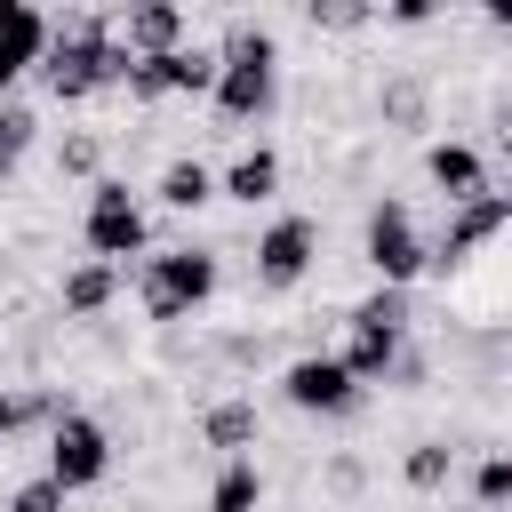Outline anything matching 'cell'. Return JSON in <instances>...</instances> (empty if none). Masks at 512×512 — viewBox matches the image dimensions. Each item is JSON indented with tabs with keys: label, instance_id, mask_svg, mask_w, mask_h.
<instances>
[{
	"label": "cell",
	"instance_id": "cell-9",
	"mask_svg": "<svg viewBox=\"0 0 512 512\" xmlns=\"http://www.w3.org/2000/svg\"><path fill=\"white\" fill-rule=\"evenodd\" d=\"M104 472H112V432H104L96 416L64 408V416L48 424V480H56L64 496H80V488H96Z\"/></svg>",
	"mask_w": 512,
	"mask_h": 512
},
{
	"label": "cell",
	"instance_id": "cell-12",
	"mask_svg": "<svg viewBox=\"0 0 512 512\" xmlns=\"http://www.w3.org/2000/svg\"><path fill=\"white\" fill-rule=\"evenodd\" d=\"M112 40H120V56L136 64V56H168V48H184L192 40V16L176 8V0H136V8H120L112 16Z\"/></svg>",
	"mask_w": 512,
	"mask_h": 512
},
{
	"label": "cell",
	"instance_id": "cell-21",
	"mask_svg": "<svg viewBox=\"0 0 512 512\" xmlns=\"http://www.w3.org/2000/svg\"><path fill=\"white\" fill-rule=\"evenodd\" d=\"M472 504H480V512H504V504H512V456H504V448H488V456L472 464Z\"/></svg>",
	"mask_w": 512,
	"mask_h": 512
},
{
	"label": "cell",
	"instance_id": "cell-15",
	"mask_svg": "<svg viewBox=\"0 0 512 512\" xmlns=\"http://www.w3.org/2000/svg\"><path fill=\"white\" fill-rule=\"evenodd\" d=\"M120 288H128V272H120V264H96V256H80V264H64V280H56V304H64L72 320H96V312H112V304H120Z\"/></svg>",
	"mask_w": 512,
	"mask_h": 512
},
{
	"label": "cell",
	"instance_id": "cell-14",
	"mask_svg": "<svg viewBox=\"0 0 512 512\" xmlns=\"http://www.w3.org/2000/svg\"><path fill=\"white\" fill-rule=\"evenodd\" d=\"M40 48H48V16H40L32 0H0V104H8V88L40 64Z\"/></svg>",
	"mask_w": 512,
	"mask_h": 512
},
{
	"label": "cell",
	"instance_id": "cell-7",
	"mask_svg": "<svg viewBox=\"0 0 512 512\" xmlns=\"http://www.w3.org/2000/svg\"><path fill=\"white\" fill-rule=\"evenodd\" d=\"M312 264H320V216L288 208V216H272V224L256 232V288H264V296L304 288V280H312Z\"/></svg>",
	"mask_w": 512,
	"mask_h": 512
},
{
	"label": "cell",
	"instance_id": "cell-24",
	"mask_svg": "<svg viewBox=\"0 0 512 512\" xmlns=\"http://www.w3.org/2000/svg\"><path fill=\"white\" fill-rule=\"evenodd\" d=\"M0 512H64V488H56L48 472H40V480H24V488H16V496H8Z\"/></svg>",
	"mask_w": 512,
	"mask_h": 512
},
{
	"label": "cell",
	"instance_id": "cell-10",
	"mask_svg": "<svg viewBox=\"0 0 512 512\" xmlns=\"http://www.w3.org/2000/svg\"><path fill=\"white\" fill-rule=\"evenodd\" d=\"M280 400H288L296 416H352L368 392L344 376V360H336V352H296V360L280 368Z\"/></svg>",
	"mask_w": 512,
	"mask_h": 512
},
{
	"label": "cell",
	"instance_id": "cell-1",
	"mask_svg": "<svg viewBox=\"0 0 512 512\" xmlns=\"http://www.w3.org/2000/svg\"><path fill=\"white\" fill-rule=\"evenodd\" d=\"M32 72H40V88H48L56 104H88V96L120 88L128 56H120V40H112V16L80 8V16L48 24V48H40V64H32Z\"/></svg>",
	"mask_w": 512,
	"mask_h": 512
},
{
	"label": "cell",
	"instance_id": "cell-5",
	"mask_svg": "<svg viewBox=\"0 0 512 512\" xmlns=\"http://www.w3.org/2000/svg\"><path fill=\"white\" fill-rule=\"evenodd\" d=\"M80 240H88V256H96V264H120V272H128V256H144V248H152L144 200H136L120 176H96V184H88V208H80Z\"/></svg>",
	"mask_w": 512,
	"mask_h": 512
},
{
	"label": "cell",
	"instance_id": "cell-19",
	"mask_svg": "<svg viewBox=\"0 0 512 512\" xmlns=\"http://www.w3.org/2000/svg\"><path fill=\"white\" fill-rule=\"evenodd\" d=\"M264 504V464L256 456H224L208 480V512H256Z\"/></svg>",
	"mask_w": 512,
	"mask_h": 512
},
{
	"label": "cell",
	"instance_id": "cell-17",
	"mask_svg": "<svg viewBox=\"0 0 512 512\" xmlns=\"http://www.w3.org/2000/svg\"><path fill=\"white\" fill-rule=\"evenodd\" d=\"M256 432H264V416H256V400H248V392H224V400H208V408H200V440H208L216 456H248V448H256Z\"/></svg>",
	"mask_w": 512,
	"mask_h": 512
},
{
	"label": "cell",
	"instance_id": "cell-13",
	"mask_svg": "<svg viewBox=\"0 0 512 512\" xmlns=\"http://www.w3.org/2000/svg\"><path fill=\"white\" fill-rule=\"evenodd\" d=\"M424 176H432V192L456 208V200H480V192H496L488 184V160H480V144H464V136H440V144H424Z\"/></svg>",
	"mask_w": 512,
	"mask_h": 512
},
{
	"label": "cell",
	"instance_id": "cell-20",
	"mask_svg": "<svg viewBox=\"0 0 512 512\" xmlns=\"http://www.w3.org/2000/svg\"><path fill=\"white\" fill-rule=\"evenodd\" d=\"M400 480H408L416 496H440V488L456 480V448H448V440H416V448L400 456Z\"/></svg>",
	"mask_w": 512,
	"mask_h": 512
},
{
	"label": "cell",
	"instance_id": "cell-6",
	"mask_svg": "<svg viewBox=\"0 0 512 512\" xmlns=\"http://www.w3.org/2000/svg\"><path fill=\"white\" fill-rule=\"evenodd\" d=\"M360 256H368L376 288H408V280L424 272V224H416V208L384 192V200L368 208V224H360Z\"/></svg>",
	"mask_w": 512,
	"mask_h": 512
},
{
	"label": "cell",
	"instance_id": "cell-23",
	"mask_svg": "<svg viewBox=\"0 0 512 512\" xmlns=\"http://www.w3.org/2000/svg\"><path fill=\"white\" fill-rule=\"evenodd\" d=\"M96 160H104L96 136H64V144H56V168H64V176H88V184H96Z\"/></svg>",
	"mask_w": 512,
	"mask_h": 512
},
{
	"label": "cell",
	"instance_id": "cell-22",
	"mask_svg": "<svg viewBox=\"0 0 512 512\" xmlns=\"http://www.w3.org/2000/svg\"><path fill=\"white\" fill-rule=\"evenodd\" d=\"M32 144H40V112H32V104H16V96H8V104H0V160H8V168H16V160H24V152H32Z\"/></svg>",
	"mask_w": 512,
	"mask_h": 512
},
{
	"label": "cell",
	"instance_id": "cell-3",
	"mask_svg": "<svg viewBox=\"0 0 512 512\" xmlns=\"http://www.w3.org/2000/svg\"><path fill=\"white\" fill-rule=\"evenodd\" d=\"M216 280H224L216 248H144V264H136V304H144V320L176 328V320L208 312Z\"/></svg>",
	"mask_w": 512,
	"mask_h": 512
},
{
	"label": "cell",
	"instance_id": "cell-16",
	"mask_svg": "<svg viewBox=\"0 0 512 512\" xmlns=\"http://www.w3.org/2000/svg\"><path fill=\"white\" fill-rule=\"evenodd\" d=\"M216 192L240 200V208H264V200L280 192V152H272V144H240V152L216 168Z\"/></svg>",
	"mask_w": 512,
	"mask_h": 512
},
{
	"label": "cell",
	"instance_id": "cell-25",
	"mask_svg": "<svg viewBox=\"0 0 512 512\" xmlns=\"http://www.w3.org/2000/svg\"><path fill=\"white\" fill-rule=\"evenodd\" d=\"M384 112L416 128V120H424V88H416V80H392V88H384Z\"/></svg>",
	"mask_w": 512,
	"mask_h": 512
},
{
	"label": "cell",
	"instance_id": "cell-8",
	"mask_svg": "<svg viewBox=\"0 0 512 512\" xmlns=\"http://www.w3.org/2000/svg\"><path fill=\"white\" fill-rule=\"evenodd\" d=\"M512 224V200L504 192H480V200H456L440 232H424V272H464L496 232Z\"/></svg>",
	"mask_w": 512,
	"mask_h": 512
},
{
	"label": "cell",
	"instance_id": "cell-27",
	"mask_svg": "<svg viewBox=\"0 0 512 512\" xmlns=\"http://www.w3.org/2000/svg\"><path fill=\"white\" fill-rule=\"evenodd\" d=\"M8 176H16V168H8V160H0V184H8Z\"/></svg>",
	"mask_w": 512,
	"mask_h": 512
},
{
	"label": "cell",
	"instance_id": "cell-2",
	"mask_svg": "<svg viewBox=\"0 0 512 512\" xmlns=\"http://www.w3.org/2000/svg\"><path fill=\"white\" fill-rule=\"evenodd\" d=\"M208 104H216V120H232V128H264V120H272V104H280V40H272V24H248V16H240V24L224 32Z\"/></svg>",
	"mask_w": 512,
	"mask_h": 512
},
{
	"label": "cell",
	"instance_id": "cell-18",
	"mask_svg": "<svg viewBox=\"0 0 512 512\" xmlns=\"http://www.w3.org/2000/svg\"><path fill=\"white\" fill-rule=\"evenodd\" d=\"M152 200H160V208H176V216H200V208L216 200V168H208V160H192V152H176V160L160 168Z\"/></svg>",
	"mask_w": 512,
	"mask_h": 512
},
{
	"label": "cell",
	"instance_id": "cell-11",
	"mask_svg": "<svg viewBox=\"0 0 512 512\" xmlns=\"http://www.w3.org/2000/svg\"><path fill=\"white\" fill-rule=\"evenodd\" d=\"M208 80H216V48H168V56H136L128 72H120V88L136 96V104H168V96H208Z\"/></svg>",
	"mask_w": 512,
	"mask_h": 512
},
{
	"label": "cell",
	"instance_id": "cell-26",
	"mask_svg": "<svg viewBox=\"0 0 512 512\" xmlns=\"http://www.w3.org/2000/svg\"><path fill=\"white\" fill-rule=\"evenodd\" d=\"M360 480H368V464H360V456H336V464H328V488H336V496H352Z\"/></svg>",
	"mask_w": 512,
	"mask_h": 512
},
{
	"label": "cell",
	"instance_id": "cell-4",
	"mask_svg": "<svg viewBox=\"0 0 512 512\" xmlns=\"http://www.w3.org/2000/svg\"><path fill=\"white\" fill-rule=\"evenodd\" d=\"M408 320H416V304H408V288H368L352 312H344V376L368 392V384H384L392 376V360L408 352Z\"/></svg>",
	"mask_w": 512,
	"mask_h": 512
}]
</instances>
